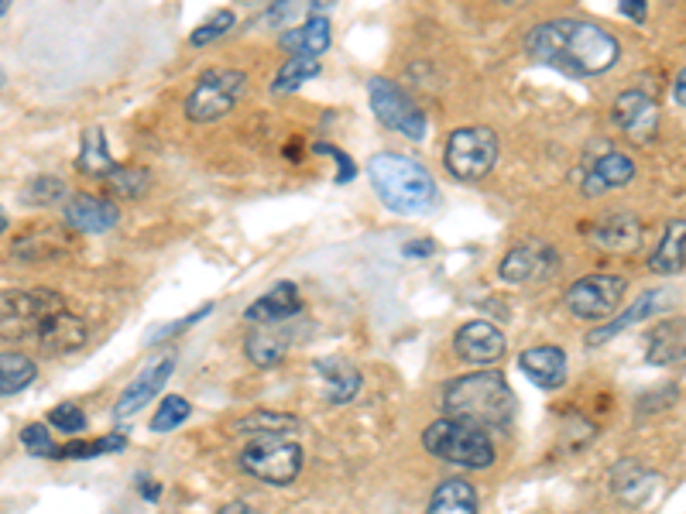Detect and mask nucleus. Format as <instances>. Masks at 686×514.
I'll return each mask as SVG.
<instances>
[{"mask_svg":"<svg viewBox=\"0 0 686 514\" xmlns=\"http://www.w3.org/2000/svg\"><path fill=\"white\" fill-rule=\"evenodd\" d=\"M525 48L539 66H550L577 79L608 72L621 59L618 38L600 24L580 18H560L532 27Z\"/></svg>","mask_w":686,"mask_h":514,"instance_id":"1","label":"nucleus"},{"mask_svg":"<svg viewBox=\"0 0 686 514\" xmlns=\"http://www.w3.org/2000/svg\"><path fill=\"white\" fill-rule=\"evenodd\" d=\"M370 186L381 195V203L391 213L402 216H422L436 206L440 189L436 179L429 176V168H422L416 158L409 155H395V152H381L370 158L367 165Z\"/></svg>","mask_w":686,"mask_h":514,"instance_id":"2","label":"nucleus"},{"mask_svg":"<svg viewBox=\"0 0 686 514\" xmlns=\"http://www.w3.org/2000/svg\"><path fill=\"white\" fill-rule=\"evenodd\" d=\"M446 418L477 428H505L514 418V394L498 370H477L446 384L443 394Z\"/></svg>","mask_w":686,"mask_h":514,"instance_id":"3","label":"nucleus"},{"mask_svg":"<svg viewBox=\"0 0 686 514\" xmlns=\"http://www.w3.org/2000/svg\"><path fill=\"white\" fill-rule=\"evenodd\" d=\"M425 452L440 456V460L453 467H467V470H488L495 463V446L488 433L477 425L456 422V418H436L433 425L422 433Z\"/></svg>","mask_w":686,"mask_h":514,"instance_id":"4","label":"nucleus"},{"mask_svg":"<svg viewBox=\"0 0 686 514\" xmlns=\"http://www.w3.org/2000/svg\"><path fill=\"white\" fill-rule=\"evenodd\" d=\"M446 171L456 182L484 179L498 161V134L491 127H461L446 137Z\"/></svg>","mask_w":686,"mask_h":514,"instance_id":"5","label":"nucleus"},{"mask_svg":"<svg viewBox=\"0 0 686 514\" xmlns=\"http://www.w3.org/2000/svg\"><path fill=\"white\" fill-rule=\"evenodd\" d=\"M241 467L257 480L285 488L302 470V446L289 436H257L241 449Z\"/></svg>","mask_w":686,"mask_h":514,"instance_id":"6","label":"nucleus"},{"mask_svg":"<svg viewBox=\"0 0 686 514\" xmlns=\"http://www.w3.org/2000/svg\"><path fill=\"white\" fill-rule=\"evenodd\" d=\"M247 90V76L241 69H210L203 79L192 86V93L186 100V113L196 124H213L226 118L237 100Z\"/></svg>","mask_w":686,"mask_h":514,"instance_id":"7","label":"nucleus"},{"mask_svg":"<svg viewBox=\"0 0 686 514\" xmlns=\"http://www.w3.org/2000/svg\"><path fill=\"white\" fill-rule=\"evenodd\" d=\"M367 100H370V110L378 113V121L388 127V131H398L406 134L409 141H422L425 131H429V121L422 107L402 90V86H395L391 79L385 76H375L367 82Z\"/></svg>","mask_w":686,"mask_h":514,"instance_id":"8","label":"nucleus"},{"mask_svg":"<svg viewBox=\"0 0 686 514\" xmlns=\"http://www.w3.org/2000/svg\"><path fill=\"white\" fill-rule=\"evenodd\" d=\"M59 309H66V299L52 289H27V292H11L0 302V336L8 339H32L38 323L55 316Z\"/></svg>","mask_w":686,"mask_h":514,"instance_id":"9","label":"nucleus"},{"mask_svg":"<svg viewBox=\"0 0 686 514\" xmlns=\"http://www.w3.org/2000/svg\"><path fill=\"white\" fill-rule=\"evenodd\" d=\"M628 281L621 275H584L566 289V305L577 320H608L618 312Z\"/></svg>","mask_w":686,"mask_h":514,"instance_id":"10","label":"nucleus"},{"mask_svg":"<svg viewBox=\"0 0 686 514\" xmlns=\"http://www.w3.org/2000/svg\"><path fill=\"white\" fill-rule=\"evenodd\" d=\"M66 254H73V234L59 223H32L11 241V257L24 265H48Z\"/></svg>","mask_w":686,"mask_h":514,"instance_id":"11","label":"nucleus"},{"mask_svg":"<svg viewBox=\"0 0 686 514\" xmlns=\"http://www.w3.org/2000/svg\"><path fill=\"white\" fill-rule=\"evenodd\" d=\"M560 268V254L550 244H519L501 257V281L525 284V281H546Z\"/></svg>","mask_w":686,"mask_h":514,"instance_id":"12","label":"nucleus"},{"mask_svg":"<svg viewBox=\"0 0 686 514\" xmlns=\"http://www.w3.org/2000/svg\"><path fill=\"white\" fill-rule=\"evenodd\" d=\"M42 354H52V357H63V354H76L82 350L86 343H90V323L69 309H59L55 316H48L45 323H38L35 336H32Z\"/></svg>","mask_w":686,"mask_h":514,"instance_id":"13","label":"nucleus"},{"mask_svg":"<svg viewBox=\"0 0 686 514\" xmlns=\"http://www.w3.org/2000/svg\"><path fill=\"white\" fill-rule=\"evenodd\" d=\"M453 350H456V357H461L464 364L488 367V364H495V360L505 357L508 339H505V333H501L498 326L484 323V320H474V323H467V326L456 329V336H453Z\"/></svg>","mask_w":686,"mask_h":514,"instance_id":"14","label":"nucleus"},{"mask_svg":"<svg viewBox=\"0 0 686 514\" xmlns=\"http://www.w3.org/2000/svg\"><path fill=\"white\" fill-rule=\"evenodd\" d=\"M66 226L76 234H107L118 226L121 220V210L118 203H110L103 195H93V192H76L69 203H66Z\"/></svg>","mask_w":686,"mask_h":514,"instance_id":"15","label":"nucleus"},{"mask_svg":"<svg viewBox=\"0 0 686 514\" xmlns=\"http://www.w3.org/2000/svg\"><path fill=\"white\" fill-rule=\"evenodd\" d=\"M615 124L635 141H649L660 127V107L642 90H628L615 100Z\"/></svg>","mask_w":686,"mask_h":514,"instance_id":"16","label":"nucleus"},{"mask_svg":"<svg viewBox=\"0 0 686 514\" xmlns=\"http://www.w3.org/2000/svg\"><path fill=\"white\" fill-rule=\"evenodd\" d=\"M312 370H317V378L323 384V398L330 405H347L354 402V398L361 394V370L351 364V360H343V357H320L317 364H312Z\"/></svg>","mask_w":686,"mask_h":514,"instance_id":"17","label":"nucleus"},{"mask_svg":"<svg viewBox=\"0 0 686 514\" xmlns=\"http://www.w3.org/2000/svg\"><path fill=\"white\" fill-rule=\"evenodd\" d=\"M172 370H176V360H172V357H165V360H158V364H152V367L141 370V375L124 388V394L118 398V405H113V415H118V418H128V415H134V412L145 409V405L152 402V398L165 388V381L172 378Z\"/></svg>","mask_w":686,"mask_h":514,"instance_id":"18","label":"nucleus"},{"mask_svg":"<svg viewBox=\"0 0 686 514\" xmlns=\"http://www.w3.org/2000/svg\"><path fill=\"white\" fill-rule=\"evenodd\" d=\"M635 179V161L624 152H605L584 176V195H605Z\"/></svg>","mask_w":686,"mask_h":514,"instance_id":"19","label":"nucleus"},{"mask_svg":"<svg viewBox=\"0 0 686 514\" xmlns=\"http://www.w3.org/2000/svg\"><path fill=\"white\" fill-rule=\"evenodd\" d=\"M299 309H302L299 289H296L292 281H281V284H275V289H272L268 295L254 299V302L247 305L244 320H247V323H262V326H268V323H285V320L299 316Z\"/></svg>","mask_w":686,"mask_h":514,"instance_id":"20","label":"nucleus"},{"mask_svg":"<svg viewBox=\"0 0 686 514\" xmlns=\"http://www.w3.org/2000/svg\"><path fill=\"white\" fill-rule=\"evenodd\" d=\"M519 367H522V375L542 391H556L566 381V354L560 347H550V343L546 347L525 350L519 357Z\"/></svg>","mask_w":686,"mask_h":514,"instance_id":"21","label":"nucleus"},{"mask_svg":"<svg viewBox=\"0 0 686 514\" xmlns=\"http://www.w3.org/2000/svg\"><path fill=\"white\" fill-rule=\"evenodd\" d=\"M663 302H670V292H645L635 305H628L621 316H615L611 323H605L600 329H594V333H587V347H600V343H608V339H615L618 333H624L628 326H635V323H642V320H649L652 312H660V309H666Z\"/></svg>","mask_w":686,"mask_h":514,"instance_id":"22","label":"nucleus"},{"mask_svg":"<svg viewBox=\"0 0 686 514\" xmlns=\"http://www.w3.org/2000/svg\"><path fill=\"white\" fill-rule=\"evenodd\" d=\"M590 241L597 247H605V250H621V254L639 250V244H642V223L635 216H628V213L608 216L605 223H597L594 231H590Z\"/></svg>","mask_w":686,"mask_h":514,"instance_id":"23","label":"nucleus"},{"mask_svg":"<svg viewBox=\"0 0 686 514\" xmlns=\"http://www.w3.org/2000/svg\"><path fill=\"white\" fill-rule=\"evenodd\" d=\"M281 48H289L292 55H302V59H320V55L330 48V21L320 14V18H309L299 27H289V32L281 35Z\"/></svg>","mask_w":686,"mask_h":514,"instance_id":"24","label":"nucleus"},{"mask_svg":"<svg viewBox=\"0 0 686 514\" xmlns=\"http://www.w3.org/2000/svg\"><path fill=\"white\" fill-rule=\"evenodd\" d=\"M652 488H655V473L645 470L635 460H624V463H618L611 470V491L624 504H642V501H649Z\"/></svg>","mask_w":686,"mask_h":514,"instance_id":"25","label":"nucleus"},{"mask_svg":"<svg viewBox=\"0 0 686 514\" xmlns=\"http://www.w3.org/2000/svg\"><path fill=\"white\" fill-rule=\"evenodd\" d=\"M425 514H477V491L474 483L464 477L443 480L440 488L429 498Z\"/></svg>","mask_w":686,"mask_h":514,"instance_id":"26","label":"nucleus"},{"mask_svg":"<svg viewBox=\"0 0 686 514\" xmlns=\"http://www.w3.org/2000/svg\"><path fill=\"white\" fill-rule=\"evenodd\" d=\"M244 354L254 367H278L289 354V336L281 329H254L247 339H244Z\"/></svg>","mask_w":686,"mask_h":514,"instance_id":"27","label":"nucleus"},{"mask_svg":"<svg viewBox=\"0 0 686 514\" xmlns=\"http://www.w3.org/2000/svg\"><path fill=\"white\" fill-rule=\"evenodd\" d=\"M299 428V418L292 412H251L244 418L234 422V433L237 436H289Z\"/></svg>","mask_w":686,"mask_h":514,"instance_id":"28","label":"nucleus"},{"mask_svg":"<svg viewBox=\"0 0 686 514\" xmlns=\"http://www.w3.org/2000/svg\"><path fill=\"white\" fill-rule=\"evenodd\" d=\"M76 168L82 171V176H100V179H110L113 171H118V161L110 158L100 127H90L82 134V152L76 158Z\"/></svg>","mask_w":686,"mask_h":514,"instance_id":"29","label":"nucleus"},{"mask_svg":"<svg viewBox=\"0 0 686 514\" xmlns=\"http://www.w3.org/2000/svg\"><path fill=\"white\" fill-rule=\"evenodd\" d=\"M35 378H38V364L27 354H18V350L0 354V398L24 391Z\"/></svg>","mask_w":686,"mask_h":514,"instance_id":"30","label":"nucleus"},{"mask_svg":"<svg viewBox=\"0 0 686 514\" xmlns=\"http://www.w3.org/2000/svg\"><path fill=\"white\" fill-rule=\"evenodd\" d=\"M683 241H686V226L683 220H673L666 226V237L660 241V247L652 250L649 257V268L652 271H660V275H679L683 271Z\"/></svg>","mask_w":686,"mask_h":514,"instance_id":"31","label":"nucleus"},{"mask_svg":"<svg viewBox=\"0 0 686 514\" xmlns=\"http://www.w3.org/2000/svg\"><path fill=\"white\" fill-rule=\"evenodd\" d=\"M652 364H673L683 354V333L679 323H660L649 329V347H645Z\"/></svg>","mask_w":686,"mask_h":514,"instance_id":"32","label":"nucleus"},{"mask_svg":"<svg viewBox=\"0 0 686 514\" xmlns=\"http://www.w3.org/2000/svg\"><path fill=\"white\" fill-rule=\"evenodd\" d=\"M320 69H323L320 59H302V55H292V59L278 69V76H275V82H272V90H275V93H296L299 86H306L309 79H317Z\"/></svg>","mask_w":686,"mask_h":514,"instance_id":"33","label":"nucleus"},{"mask_svg":"<svg viewBox=\"0 0 686 514\" xmlns=\"http://www.w3.org/2000/svg\"><path fill=\"white\" fill-rule=\"evenodd\" d=\"M128 449V436H103V439H90V443H69V446H59V460H93V456H103V452H121Z\"/></svg>","mask_w":686,"mask_h":514,"instance_id":"34","label":"nucleus"},{"mask_svg":"<svg viewBox=\"0 0 686 514\" xmlns=\"http://www.w3.org/2000/svg\"><path fill=\"white\" fill-rule=\"evenodd\" d=\"M189 415H192V405L186 402V398L168 394L152 415V433H172V428H179Z\"/></svg>","mask_w":686,"mask_h":514,"instance_id":"35","label":"nucleus"},{"mask_svg":"<svg viewBox=\"0 0 686 514\" xmlns=\"http://www.w3.org/2000/svg\"><path fill=\"white\" fill-rule=\"evenodd\" d=\"M63 195H69L66 182L63 179H55V176H38L27 182L24 189V203L27 206H52V203H59Z\"/></svg>","mask_w":686,"mask_h":514,"instance_id":"36","label":"nucleus"},{"mask_svg":"<svg viewBox=\"0 0 686 514\" xmlns=\"http://www.w3.org/2000/svg\"><path fill=\"white\" fill-rule=\"evenodd\" d=\"M18 439H21V446H24L27 452H32V456H45V460H59V446L52 443L48 425H42V422L24 425Z\"/></svg>","mask_w":686,"mask_h":514,"instance_id":"37","label":"nucleus"},{"mask_svg":"<svg viewBox=\"0 0 686 514\" xmlns=\"http://www.w3.org/2000/svg\"><path fill=\"white\" fill-rule=\"evenodd\" d=\"M234 24H237V18H234V11H217L210 21H203L192 32V45L196 48H203V45H210V42H217V38H223L226 32H234Z\"/></svg>","mask_w":686,"mask_h":514,"instance_id":"38","label":"nucleus"},{"mask_svg":"<svg viewBox=\"0 0 686 514\" xmlns=\"http://www.w3.org/2000/svg\"><path fill=\"white\" fill-rule=\"evenodd\" d=\"M48 425L52 428H59V433H66V436H79L82 428H86V415H82V409L79 405H55L52 412H48Z\"/></svg>","mask_w":686,"mask_h":514,"instance_id":"39","label":"nucleus"},{"mask_svg":"<svg viewBox=\"0 0 686 514\" xmlns=\"http://www.w3.org/2000/svg\"><path fill=\"white\" fill-rule=\"evenodd\" d=\"M113 189H118V192H124V195H141V192H145L148 189V171L145 168H121L118 165V171H113V176L107 179Z\"/></svg>","mask_w":686,"mask_h":514,"instance_id":"40","label":"nucleus"},{"mask_svg":"<svg viewBox=\"0 0 686 514\" xmlns=\"http://www.w3.org/2000/svg\"><path fill=\"white\" fill-rule=\"evenodd\" d=\"M312 152L317 155H330V158H336V165H340V171H336V182L343 186V182H354V176H357V165H354V158L351 155H343L336 145H312Z\"/></svg>","mask_w":686,"mask_h":514,"instance_id":"41","label":"nucleus"},{"mask_svg":"<svg viewBox=\"0 0 686 514\" xmlns=\"http://www.w3.org/2000/svg\"><path fill=\"white\" fill-rule=\"evenodd\" d=\"M618 11H621L624 18H632V21H645V14H649V8L642 4V0H621Z\"/></svg>","mask_w":686,"mask_h":514,"instance_id":"42","label":"nucleus"},{"mask_svg":"<svg viewBox=\"0 0 686 514\" xmlns=\"http://www.w3.org/2000/svg\"><path fill=\"white\" fill-rule=\"evenodd\" d=\"M137 491H141V498H145V501H158L162 498V483H155L148 477H137Z\"/></svg>","mask_w":686,"mask_h":514,"instance_id":"43","label":"nucleus"},{"mask_svg":"<svg viewBox=\"0 0 686 514\" xmlns=\"http://www.w3.org/2000/svg\"><path fill=\"white\" fill-rule=\"evenodd\" d=\"M673 97H676V107L683 110V107H686V72H683V69L676 72V86H673Z\"/></svg>","mask_w":686,"mask_h":514,"instance_id":"44","label":"nucleus"},{"mask_svg":"<svg viewBox=\"0 0 686 514\" xmlns=\"http://www.w3.org/2000/svg\"><path fill=\"white\" fill-rule=\"evenodd\" d=\"M217 514H257L251 504H244V501H231V504H223Z\"/></svg>","mask_w":686,"mask_h":514,"instance_id":"45","label":"nucleus"},{"mask_svg":"<svg viewBox=\"0 0 686 514\" xmlns=\"http://www.w3.org/2000/svg\"><path fill=\"white\" fill-rule=\"evenodd\" d=\"M8 226H11V223H8V213H4V210H0V237H4V234H8Z\"/></svg>","mask_w":686,"mask_h":514,"instance_id":"46","label":"nucleus"},{"mask_svg":"<svg viewBox=\"0 0 686 514\" xmlns=\"http://www.w3.org/2000/svg\"><path fill=\"white\" fill-rule=\"evenodd\" d=\"M8 14V0H0V18H4Z\"/></svg>","mask_w":686,"mask_h":514,"instance_id":"47","label":"nucleus"}]
</instances>
